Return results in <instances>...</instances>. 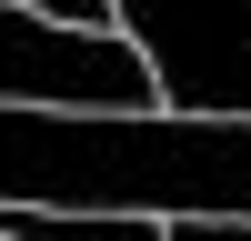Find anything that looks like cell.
Listing matches in <instances>:
<instances>
[{"mask_svg":"<svg viewBox=\"0 0 251 241\" xmlns=\"http://www.w3.org/2000/svg\"><path fill=\"white\" fill-rule=\"evenodd\" d=\"M0 211L251 221V120L171 111H0Z\"/></svg>","mask_w":251,"mask_h":241,"instance_id":"1","label":"cell"},{"mask_svg":"<svg viewBox=\"0 0 251 241\" xmlns=\"http://www.w3.org/2000/svg\"><path fill=\"white\" fill-rule=\"evenodd\" d=\"M111 30L151 71V111L251 120V0H111Z\"/></svg>","mask_w":251,"mask_h":241,"instance_id":"2","label":"cell"},{"mask_svg":"<svg viewBox=\"0 0 251 241\" xmlns=\"http://www.w3.org/2000/svg\"><path fill=\"white\" fill-rule=\"evenodd\" d=\"M30 20H50V30H71V40H121L111 0H30Z\"/></svg>","mask_w":251,"mask_h":241,"instance_id":"3","label":"cell"},{"mask_svg":"<svg viewBox=\"0 0 251 241\" xmlns=\"http://www.w3.org/2000/svg\"><path fill=\"white\" fill-rule=\"evenodd\" d=\"M171 241H251V221H171Z\"/></svg>","mask_w":251,"mask_h":241,"instance_id":"4","label":"cell"}]
</instances>
